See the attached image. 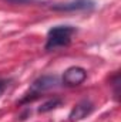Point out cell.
I'll return each mask as SVG.
<instances>
[{"label":"cell","mask_w":121,"mask_h":122,"mask_svg":"<svg viewBox=\"0 0 121 122\" xmlns=\"http://www.w3.org/2000/svg\"><path fill=\"white\" fill-rule=\"evenodd\" d=\"M76 31H77L76 27H73V26H56V27L50 29L49 34H47L46 50L51 51V50H56L60 47H67Z\"/></svg>","instance_id":"6da1fadb"},{"label":"cell","mask_w":121,"mask_h":122,"mask_svg":"<svg viewBox=\"0 0 121 122\" xmlns=\"http://www.w3.org/2000/svg\"><path fill=\"white\" fill-rule=\"evenodd\" d=\"M60 85V80L57 75H43L40 78H37L30 87V92L20 101V104H26L29 101L36 99L41 92L49 91V90H53V88H57Z\"/></svg>","instance_id":"7a4b0ae2"},{"label":"cell","mask_w":121,"mask_h":122,"mask_svg":"<svg viewBox=\"0 0 121 122\" xmlns=\"http://www.w3.org/2000/svg\"><path fill=\"white\" fill-rule=\"evenodd\" d=\"M87 78V71L83 67H70L63 74V84L67 87H77Z\"/></svg>","instance_id":"3957f363"},{"label":"cell","mask_w":121,"mask_h":122,"mask_svg":"<svg viewBox=\"0 0 121 122\" xmlns=\"http://www.w3.org/2000/svg\"><path fill=\"white\" fill-rule=\"evenodd\" d=\"M95 3L93 0H73L68 3H57L53 6V10L59 11H78V10H91Z\"/></svg>","instance_id":"277c9868"},{"label":"cell","mask_w":121,"mask_h":122,"mask_svg":"<svg viewBox=\"0 0 121 122\" xmlns=\"http://www.w3.org/2000/svg\"><path fill=\"white\" fill-rule=\"evenodd\" d=\"M94 111V105L93 102L88 99H83L80 101L70 112V121L76 122V121H81L84 118H87L91 112Z\"/></svg>","instance_id":"5b68a950"},{"label":"cell","mask_w":121,"mask_h":122,"mask_svg":"<svg viewBox=\"0 0 121 122\" xmlns=\"http://www.w3.org/2000/svg\"><path fill=\"white\" fill-rule=\"evenodd\" d=\"M61 104H63V101H61L60 98H53V99H49V101H46L44 104H41V105L38 107V112H40V114L49 112V111H51V109L59 108Z\"/></svg>","instance_id":"8992f818"},{"label":"cell","mask_w":121,"mask_h":122,"mask_svg":"<svg viewBox=\"0 0 121 122\" xmlns=\"http://www.w3.org/2000/svg\"><path fill=\"white\" fill-rule=\"evenodd\" d=\"M9 82H10V80H3V78H0V97L3 95V92L7 90Z\"/></svg>","instance_id":"52a82bcc"},{"label":"cell","mask_w":121,"mask_h":122,"mask_svg":"<svg viewBox=\"0 0 121 122\" xmlns=\"http://www.w3.org/2000/svg\"><path fill=\"white\" fill-rule=\"evenodd\" d=\"M7 1H13V3H30L34 0H7Z\"/></svg>","instance_id":"ba28073f"}]
</instances>
